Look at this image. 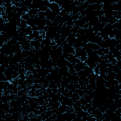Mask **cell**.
I'll use <instances>...</instances> for the list:
<instances>
[{"instance_id": "1", "label": "cell", "mask_w": 121, "mask_h": 121, "mask_svg": "<svg viewBox=\"0 0 121 121\" xmlns=\"http://www.w3.org/2000/svg\"><path fill=\"white\" fill-rule=\"evenodd\" d=\"M48 9L56 13L57 15H58L60 11V7L56 2H50L48 6Z\"/></svg>"}, {"instance_id": "2", "label": "cell", "mask_w": 121, "mask_h": 121, "mask_svg": "<svg viewBox=\"0 0 121 121\" xmlns=\"http://www.w3.org/2000/svg\"><path fill=\"white\" fill-rule=\"evenodd\" d=\"M33 31L32 28V27L27 26L25 28V34L26 35H29L33 33Z\"/></svg>"}]
</instances>
